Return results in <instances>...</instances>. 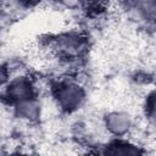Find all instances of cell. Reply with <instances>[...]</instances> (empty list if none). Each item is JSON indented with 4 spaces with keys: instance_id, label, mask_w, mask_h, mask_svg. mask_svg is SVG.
Returning <instances> with one entry per match:
<instances>
[{
    "instance_id": "obj_1",
    "label": "cell",
    "mask_w": 156,
    "mask_h": 156,
    "mask_svg": "<svg viewBox=\"0 0 156 156\" xmlns=\"http://www.w3.org/2000/svg\"><path fill=\"white\" fill-rule=\"evenodd\" d=\"M57 99L61 107L66 110H74L80 106L84 94L82 89L76 84H66L62 85L57 91Z\"/></svg>"
},
{
    "instance_id": "obj_2",
    "label": "cell",
    "mask_w": 156,
    "mask_h": 156,
    "mask_svg": "<svg viewBox=\"0 0 156 156\" xmlns=\"http://www.w3.org/2000/svg\"><path fill=\"white\" fill-rule=\"evenodd\" d=\"M30 90L32 87L29 84L28 80H26L24 78H18L16 80H13L7 89V95L16 101H22L26 99H29L30 95Z\"/></svg>"
},
{
    "instance_id": "obj_4",
    "label": "cell",
    "mask_w": 156,
    "mask_h": 156,
    "mask_svg": "<svg viewBox=\"0 0 156 156\" xmlns=\"http://www.w3.org/2000/svg\"><path fill=\"white\" fill-rule=\"evenodd\" d=\"M17 110H18V115L22 118L32 119V118H35L38 115V105L33 100H29V99L20 101Z\"/></svg>"
},
{
    "instance_id": "obj_3",
    "label": "cell",
    "mask_w": 156,
    "mask_h": 156,
    "mask_svg": "<svg viewBox=\"0 0 156 156\" xmlns=\"http://www.w3.org/2000/svg\"><path fill=\"white\" fill-rule=\"evenodd\" d=\"M106 126L111 132L122 134L129 128V118L124 113H111L106 119Z\"/></svg>"
},
{
    "instance_id": "obj_5",
    "label": "cell",
    "mask_w": 156,
    "mask_h": 156,
    "mask_svg": "<svg viewBox=\"0 0 156 156\" xmlns=\"http://www.w3.org/2000/svg\"><path fill=\"white\" fill-rule=\"evenodd\" d=\"M7 79V71L4 66H0V85H2Z\"/></svg>"
}]
</instances>
